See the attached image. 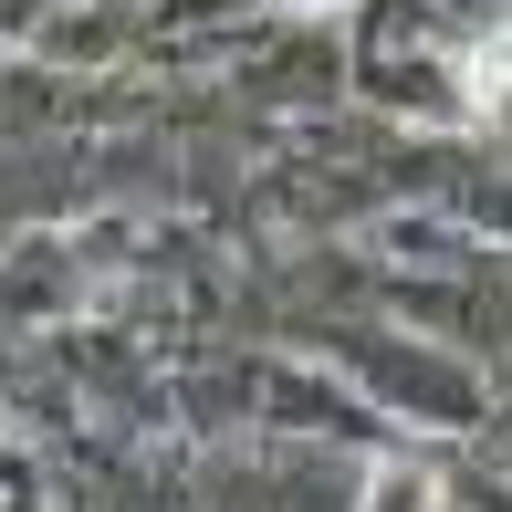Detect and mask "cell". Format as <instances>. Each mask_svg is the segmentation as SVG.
I'll return each mask as SVG.
<instances>
[{"label":"cell","mask_w":512,"mask_h":512,"mask_svg":"<svg viewBox=\"0 0 512 512\" xmlns=\"http://www.w3.org/2000/svg\"><path fill=\"white\" fill-rule=\"evenodd\" d=\"M366 512H439V481H429V471H377Z\"/></svg>","instance_id":"cell-1"}]
</instances>
